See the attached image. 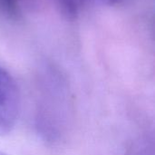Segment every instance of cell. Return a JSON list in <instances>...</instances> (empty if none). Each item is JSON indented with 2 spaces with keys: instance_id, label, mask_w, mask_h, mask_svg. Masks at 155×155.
<instances>
[{
  "instance_id": "6da1fadb",
  "label": "cell",
  "mask_w": 155,
  "mask_h": 155,
  "mask_svg": "<svg viewBox=\"0 0 155 155\" xmlns=\"http://www.w3.org/2000/svg\"><path fill=\"white\" fill-rule=\"evenodd\" d=\"M20 98L13 76L0 65V136L14 129L19 114Z\"/></svg>"
},
{
  "instance_id": "7a4b0ae2",
  "label": "cell",
  "mask_w": 155,
  "mask_h": 155,
  "mask_svg": "<svg viewBox=\"0 0 155 155\" xmlns=\"http://www.w3.org/2000/svg\"><path fill=\"white\" fill-rule=\"evenodd\" d=\"M104 3H106V4H115V3H118L122 0H100Z\"/></svg>"
},
{
  "instance_id": "3957f363",
  "label": "cell",
  "mask_w": 155,
  "mask_h": 155,
  "mask_svg": "<svg viewBox=\"0 0 155 155\" xmlns=\"http://www.w3.org/2000/svg\"><path fill=\"white\" fill-rule=\"evenodd\" d=\"M0 155H7V154H5V153H3V152H0Z\"/></svg>"
}]
</instances>
